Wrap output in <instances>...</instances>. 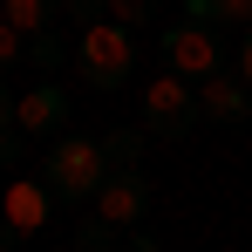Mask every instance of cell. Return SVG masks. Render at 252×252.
Returning a JSON list of instances; mask_svg holds the SVG:
<instances>
[{"mask_svg":"<svg viewBox=\"0 0 252 252\" xmlns=\"http://www.w3.org/2000/svg\"><path fill=\"white\" fill-rule=\"evenodd\" d=\"M109 150H102V136H55L41 157V177L55 184V198L62 205H95V191H102V177H109Z\"/></svg>","mask_w":252,"mask_h":252,"instance_id":"obj_1","label":"cell"},{"mask_svg":"<svg viewBox=\"0 0 252 252\" xmlns=\"http://www.w3.org/2000/svg\"><path fill=\"white\" fill-rule=\"evenodd\" d=\"M75 68H82L89 89H123L129 75H136V28H123V21H82V34H75Z\"/></svg>","mask_w":252,"mask_h":252,"instance_id":"obj_2","label":"cell"},{"mask_svg":"<svg viewBox=\"0 0 252 252\" xmlns=\"http://www.w3.org/2000/svg\"><path fill=\"white\" fill-rule=\"evenodd\" d=\"M198 123H205L198 82H184L177 68H170V75H157V82L143 89V129H150V136H191Z\"/></svg>","mask_w":252,"mask_h":252,"instance_id":"obj_3","label":"cell"},{"mask_svg":"<svg viewBox=\"0 0 252 252\" xmlns=\"http://www.w3.org/2000/svg\"><path fill=\"white\" fill-rule=\"evenodd\" d=\"M164 62L184 75V82H205V75H218V68H225V41H218V28H211V21L184 14V21L164 34Z\"/></svg>","mask_w":252,"mask_h":252,"instance_id":"obj_4","label":"cell"},{"mask_svg":"<svg viewBox=\"0 0 252 252\" xmlns=\"http://www.w3.org/2000/svg\"><path fill=\"white\" fill-rule=\"evenodd\" d=\"M55 205H62V198H55V184H48V177H14V184H7V198H0V218H7L21 239H34V232L48 225V211H55Z\"/></svg>","mask_w":252,"mask_h":252,"instance_id":"obj_5","label":"cell"},{"mask_svg":"<svg viewBox=\"0 0 252 252\" xmlns=\"http://www.w3.org/2000/svg\"><path fill=\"white\" fill-rule=\"evenodd\" d=\"M95 211H102L109 225H123V232H129V225L150 211V184H143V170H136V164L109 170V177H102V191H95Z\"/></svg>","mask_w":252,"mask_h":252,"instance_id":"obj_6","label":"cell"},{"mask_svg":"<svg viewBox=\"0 0 252 252\" xmlns=\"http://www.w3.org/2000/svg\"><path fill=\"white\" fill-rule=\"evenodd\" d=\"M68 109H75V95H68L62 82H34L21 102H14V123L28 129V136H62Z\"/></svg>","mask_w":252,"mask_h":252,"instance_id":"obj_7","label":"cell"},{"mask_svg":"<svg viewBox=\"0 0 252 252\" xmlns=\"http://www.w3.org/2000/svg\"><path fill=\"white\" fill-rule=\"evenodd\" d=\"M198 102H205V123H246L252 116V82L232 75V68H218V75L198 82Z\"/></svg>","mask_w":252,"mask_h":252,"instance_id":"obj_8","label":"cell"},{"mask_svg":"<svg viewBox=\"0 0 252 252\" xmlns=\"http://www.w3.org/2000/svg\"><path fill=\"white\" fill-rule=\"evenodd\" d=\"M0 14H7L21 34H41V28H55V21L68 14V0H0Z\"/></svg>","mask_w":252,"mask_h":252,"instance_id":"obj_9","label":"cell"},{"mask_svg":"<svg viewBox=\"0 0 252 252\" xmlns=\"http://www.w3.org/2000/svg\"><path fill=\"white\" fill-rule=\"evenodd\" d=\"M184 14H198V21H211V28H246L252 0H184Z\"/></svg>","mask_w":252,"mask_h":252,"instance_id":"obj_10","label":"cell"},{"mask_svg":"<svg viewBox=\"0 0 252 252\" xmlns=\"http://www.w3.org/2000/svg\"><path fill=\"white\" fill-rule=\"evenodd\" d=\"M123 239H129V232H123V225H109L102 211L75 225V252H102V246H123Z\"/></svg>","mask_w":252,"mask_h":252,"instance_id":"obj_11","label":"cell"},{"mask_svg":"<svg viewBox=\"0 0 252 252\" xmlns=\"http://www.w3.org/2000/svg\"><path fill=\"white\" fill-rule=\"evenodd\" d=\"M143 136H150V129H109V136H102L109 164H116V170H123V164H136V157H143Z\"/></svg>","mask_w":252,"mask_h":252,"instance_id":"obj_12","label":"cell"},{"mask_svg":"<svg viewBox=\"0 0 252 252\" xmlns=\"http://www.w3.org/2000/svg\"><path fill=\"white\" fill-rule=\"evenodd\" d=\"M157 14V0H109V21H123V28H143Z\"/></svg>","mask_w":252,"mask_h":252,"instance_id":"obj_13","label":"cell"},{"mask_svg":"<svg viewBox=\"0 0 252 252\" xmlns=\"http://www.w3.org/2000/svg\"><path fill=\"white\" fill-rule=\"evenodd\" d=\"M21 55H28V34H21V28H14V21L0 14V68H14Z\"/></svg>","mask_w":252,"mask_h":252,"instance_id":"obj_14","label":"cell"},{"mask_svg":"<svg viewBox=\"0 0 252 252\" xmlns=\"http://www.w3.org/2000/svg\"><path fill=\"white\" fill-rule=\"evenodd\" d=\"M28 62H34V68H55V62H62V41H55V34H28Z\"/></svg>","mask_w":252,"mask_h":252,"instance_id":"obj_15","label":"cell"},{"mask_svg":"<svg viewBox=\"0 0 252 252\" xmlns=\"http://www.w3.org/2000/svg\"><path fill=\"white\" fill-rule=\"evenodd\" d=\"M21 136H28L21 123H0V170H14V164H21Z\"/></svg>","mask_w":252,"mask_h":252,"instance_id":"obj_16","label":"cell"},{"mask_svg":"<svg viewBox=\"0 0 252 252\" xmlns=\"http://www.w3.org/2000/svg\"><path fill=\"white\" fill-rule=\"evenodd\" d=\"M68 14H75V21H102V14H109V0H68Z\"/></svg>","mask_w":252,"mask_h":252,"instance_id":"obj_17","label":"cell"},{"mask_svg":"<svg viewBox=\"0 0 252 252\" xmlns=\"http://www.w3.org/2000/svg\"><path fill=\"white\" fill-rule=\"evenodd\" d=\"M239 75L252 82V28H246V41H239Z\"/></svg>","mask_w":252,"mask_h":252,"instance_id":"obj_18","label":"cell"},{"mask_svg":"<svg viewBox=\"0 0 252 252\" xmlns=\"http://www.w3.org/2000/svg\"><path fill=\"white\" fill-rule=\"evenodd\" d=\"M14 102H21V95H14V89L0 82V123H14Z\"/></svg>","mask_w":252,"mask_h":252,"instance_id":"obj_19","label":"cell"},{"mask_svg":"<svg viewBox=\"0 0 252 252\" xmlns=\"http://www.w3.org/2000/svg\"><path fill=\"white\" fill-rule=\"evenodd\" d=\"M7 246H21V232H14V225L0 218V252H7Z\"/></svg>","mask_w":252,"mask_h":252,"instance_id":"obj_20","label":"cell"}]
</instances>
